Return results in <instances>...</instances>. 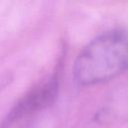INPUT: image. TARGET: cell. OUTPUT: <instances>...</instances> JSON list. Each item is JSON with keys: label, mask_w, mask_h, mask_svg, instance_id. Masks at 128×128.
<instances>
[{"label": "cell", "mask_w": 128, "mask_h": 128, "mask_svg": "<svg viewBox=\"0 0 128 128\" xmlns=\"http://www.w3.org/2000/svg\"><path fill=\"white\" fill-rule=\"evenodd\" d=\"M59 89L57 75H52L28 91L9 111L1 128H9L15 122L49 107L56 99Z\"/></svg>", "instance_id": "obj_2"}, {"label": "cell", "mask_w": 128, "mask_h": 128, "mask_svg": "<svg viewBox=\"0 0 128 128\" xmlns=\"http://www.w3.org/2000/svg\"><path fill=\"white\" fill-rule=\"evenodd\" d=\"M128 70V34L113 30L91 40L73 65L75 81L82 86L107 82Z\"/></svg>", "instance_id": "obj_1"}]
</instances>
